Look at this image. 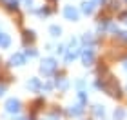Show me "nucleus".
Segmentation results:
<instances>
[{
    "instance_id": "0eeeda50",
    "label": "nucleus",
    "mask_w": 127,
    "mask_h": 120,
    "mask_svg": "<svg viewBox=\"0 0 127 120\" xmlns=\"http://www.w3.org/2000/svg\"><path fill=\"white\" fill-rule=\"evenodd\" d=\"M9 44H11V37L5 35V33H0V47L5 49V47H9Z\"/></svg>"
},
{
    "instance_id": "1a4fd4ad",
    "label": "nucleus",
    "mask_w": 127,
    "mask_h": 120,
    "mask_svg": "<svg viewBox=\"0 0 127 120\" xmlns=\"http://www.w3.org/2000/svg\"><path fill=\"white\" fill-rule=\"evenodd\" d=\"M27 87H29L31 91H38L40 87H42V84H40V80H38V78H31L29 82H27Z\"/></svg>"
},
{
    "instance_id": "4be33fe9",
    "label": "nucleus",
    "mask_w": 127,
    "mask_h": 120,
    "mask_svg": "<svg viewBox=\"0 0 127 120\" xmlns=\"http://www.w3.org/2000/svg\"><path fill=\"white\" fill-rule=\"evenodd\" d=\"M95 2H100V4H103V0H95Z\"/></svg>"
},
{
    "instance_id": "f8f14e48",
    "label": "nucleus",
    "mask_w": 127,
    "mask_h": 120,
    "mask_svg": "<svg viewBox=\"0 0 127 120\" xmlns=\"http://www.w3.org/2000/svg\"><path fill=\"white\" fill-rule=\"evenodd\" d=\"M76 56H78V51H73V49H71V51H69V53L65 55V62L69 64V62H73L74 58H76Z\"/></svg>"
},
{
    "instance_id": "aec40b11",
    "label": "nucleus",
    "mask_w": 127,
    "mask_h": 120,
    "mask_svg": "<svg viewBox=\"0 0 127 120\" xmlns=\"http://www.w3.org/2000/svg\"><path fill=\"white\" fill-rule=\"evenodd\" d=\"M5 93V84H2V85H0V96H2Z\"/></svg>"
},
{
    "instance_id": "2eb2a0df",
    "label": "nucleus",
    "mask_w": 127,
    "mask_h": 120,
    "mask_svg": "<svg viewBox=\"0 0 127 120\" xmlns=\"http://www.w3.org/2000/svg\"><path fill=\"white\" fill-rule=\"evenodd\" d=\"M34 13H36L38 16H47V15L51 13V11H49L47 7H42V9H36V11H34Z\"/></svg>"
},
{
    "instance_id": "b1692460",
    "label": "nucleus",
    "mask_w": 127,
    "mask_h": 120,
    "mask_svg": "<svg viewBox=\"0 0 127 120\" xmlns=\"http://www.w3.org/2000/svg\"><path fill=\"white\" fill-rule=\"evenodd\" d=\"M125 22H127V16H125Z\"/></svg>"
},
{
    "instance_id": "7ed1b4c3",
    "label": "nucleus",
    "mask_w": 127,
    "mask_h": 120,
    "mask_svg": "<svg viewBox=\"0 0 127 120\" xmlns=\"http://www.w3.org/2000/svg\"><path fill=\"white\" fill-rule=\"evenodd\" d=\"M64 16L67 20H78V11L73 7V5H65L64 7Z\"/></svg>"
},
{
    "instance_id": "9d476101",
    "label": "nucleus",
    "mask_w": 127,
    "mask_h": 120,
    "mask_svg": "<svg viewBox=\"0 0 127 120\" xmlns=\"http://www.w3.org/2000/svg\"><path fill=\"white\" fill-rule=\"evenodd\" d=\"M33 40H34V33L31 29H26L24 31V44H29V42H33Z\"/></svg>"
},
{
    "instance_id": "f257e3e1",
    "label": "nucleus",
    "mask_w": 127,
    "mask_h": 120,
    "mask_svg": "<svg viewBox=\"0 0 127 120\" xmlns=\"http://www.w3.org/2000/svg\"><path fill=\"white\" fill-rule=\"evenodd\" d=\"M56 67H58V64H56L55 58H44L42 60V66H40V71L44 73V77H49V75H53V73H55Z\"/></svg>"
},
{
    "instance_id": "4468645a",
    "label": "nucleus",
    "mask_w": 127,
    "mask_h": 120,
    "mask_svg": "<svg viewBox=\"0 0 127 120\" xmlns=\"http://www.w3.org/2000/svg\"><path fill=\"white\" fill-rule=\"evenodd\" d=\"M56 87L65 89V87H67V80H65V78H56Z\"/></svg>"
},
{
    "instance_id": "412c9836",
    "label": "nucleus",
    "mask_w": 127,
    "mask_h": 120,
    "mask_svg": "<svg viewBox=\"0 0 127 120\" xmlns=\"http://www.w3.org/2000/svg\"><path fill=\"white\" fill-rule=\"evenodd\" d=\"M120 38H124V40H127V33H120Z\"/></svg>"
},
{
    "instance_id": "ddd939ff",
    "label": "nucleus",
    "mask_w": 127,
    "mask_h": 120,
    "mask_svg": "<svg viewBox=\"0 0 127 120\" xmlns=\"http://www.w3.org/2000/svg\"><path fill=\"white\" fill-rule=\"evenodd\" d=\"M49 33H51V37H60L62 29H60L58 26H51V27H49Z\"/></svg>"
},
{
    "instance_id": "39448f33",
    "label": "nucleus",
    "mask_w": 127,
    "mask_h": 120,
    "mask_svg": "<svg viewBox=\"0 0 127 120\" xmlns=\"http://www.w3.org/2000/svg\"><path fill=\"white\" fill-rule=\"evenodd\" d=\"M82 60H84V64H85V66H91V64H93V60H95V53H93V49H85L84 53H82Z\"/></svg>"
},
{
    "instance_id": "6ab92c4d",
    "label": "nucleus",
    "mask_w": 127,
    "mask_h": 120,
    "mask_svg": "<svg viewBox=\"0 0 127 120\" xmlns=\"http://www.w3.org/2000/svg\"><path fill=\"white\" fill-rule=\"evenodd\" d=\"M78 98H80V102H82V104H85V95H84V91H80V95H78Z\"/></svg>"
},
{
    "instance_id": "20e7f679",
    "label": "nucleus",
    "mask_w": 127,
    "mask_h": 120,
    "mask_svg": "<svg viewBox=\"0 0 127 120\" xmlns=\"http://www.w3.org/2000/svg\"><path fill=\"white\" fill-rule=\"evenodd\" d=\"M9 64H11V66H24V64H26V55L15 53V55L9 58Z\"/></svg>"
},
{
    "instance_id": "dca6fc26",
    "label": "nucleus",
    "mask_w": 127,
    "mask_h": 120,
    "mask_svg": "<svg viewBox=\"0 0 127 120\" xmlns=\"http://www.w3.org/2000/svg\"><path fill=\"white\" fill-rule=\"evenodd\" d=\"M103 113H105V111H103V107H100V106L95 107V115L96 117H103Z\"/></svg>"
},
{
    "instance_id": "f03ea898",
    "label": "nucleus",
    "mask_w": 127,
    "mask_h": 120,
    "mask_svg": "<svg viewBox=\"0 0 127 120\" xmlns=\"http://www.w3.org/2000/svg\"><path fill=\"white\" fill-rule=\"evenodd\" d=\"M5 111L7 113H11V115H15V113H18L20 111V107H22V104H20V100L18 98H9L7 102H5Z\"/></svg>"
},
{
    "instance_id": "423d86ee",
    "label": "nucleus",
    "mask_w": 127,
    "mask_h": 120,
    "mask_svg": "<svg viewBox=\"0 0 127 120\" xmlns=\"http://www.w3.org/2000/svg\"><path fill=\"white\" fill-rule=\"evenodd\" d=\"M82 113H84V107L80 106V104H76V106H71V107H69V115H71V117H80Z\"/></svg>"
},
{
    "instance_id": "6e6552de",
    "label": "nucleus",
    "mask_w": 127,
    "mask_h": 120,
    "mask_svg": "<svg viewBox=\"0 0 127 120\" xmlns=\"http://www.w3.org/2000/svg\"><path fill=\"white\" fill-rule=\"evenodd\" d=\"M93 9H95V0H91V2H84L82 4V11L85 15H91L93 13Z\"/></svg>"
},
{
    "instance_id": "a211bd4d",
    "label": "nucleus",
    "mask_w": 127,
    "mask_h": 120,
    "mask_svg": "<svg viewBox=\"0 0 127 120\" xmlns=\"http://www.w3.org/2000/svg\"><path fill=\"white\" fill-rule=\"evenodd\" d=\"M26 55H27V56H36V51H34L33 47H29V49L26 51Z\"/></svg>"
},
{
    "instance_id": "5701e85b",
    "label": "nucleus",
    "mask_w": 127,
    "mask_h": 120,
    "mask_svg": "<svg viewBox=\"0 0 127 120\" xmlns=\"http://www.w3.org/2000/svg\"><path fill=\"white\" fill-rule=\"evenodd\" d=\"M18 120H27V118H18Z\"/></svg>"
},
{
    "instance_id": "9b49d317",
    "label": "nucleus",
    "mask_w": 127,
    "mask_h": 120,
    "mask_svg": "<svg viewBox=\"0 0 127 120\" xmlns=\"http://www.w3.org/2000/svg\"><path fill=\"white\" fill-rule=\"evenodd\" d=\"M5 5H7V9H18V0H4Z\"/></svg>"
},
{
    "instance_id": "f3484780",
    "label": "nucleus",
    "mask_w": 127,
    "mask_h": 120,
    "mask_svg": "<svg viewBox=\"0 0 127 120\" xmlns=\"http://www.w3.org/2000/svg\"><path fill=\"white\" fill-rule=\"evenodd\" d=\"M124 115H125V113H124L122 109H118V111H114V118H116V120H122V118H124Z\"/></svg>"
}]
</instances>
